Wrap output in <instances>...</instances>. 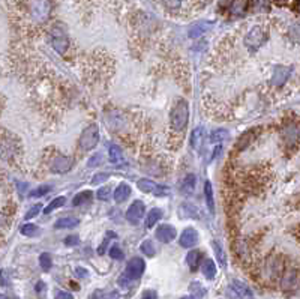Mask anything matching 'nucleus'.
Listing matches in <instances>:
<instances>
[{
    "label": "nucleus",
    "mask_w": 300,
    "mask_h": 299,
    "mask_svg": "<svg viewBox=\"0 0 300 299\" xmlns=\"http://www.w3.org/2000/svg\"><path fill=\"white\" fill-rule=\"evenodd\" d=\"M189 120V107L185 99H180L171 112V128L176 133H182Z\"/></svg>",
    "instance_id": "obj_1"
},
{
    "label": "nucleus",
    "mask_w": 300,
    "mask_h": 299,
    "mask_svg": "<svg viewBox=\"0 0 300 299\" xmlns=\"http://www.w3.org/2000/svg\"><path fill=\"white\" fill-rule=\"evenodd\" d=\"M266 41H267V32H266V29L261 27V26H255V27H252V29L246 33V36H245V46L248 47L249 50H252V51L258 50Z\"/></svg>",
    "instance_id": "obj_2"
},
{
    "label": "nucleus",
    "mask_w": 300,
    "mask_h": 299,
    "mask_svg": "<svg viewBox=\"0 0 300 299\" xmlns=\"http://www.w3.org/2000/svg\"><path fill=\"white\" fill-rule=\"evenodd\" d=\"M50 38H51V46H53V48H54L57 53L63 54V53L68 50V47H70V39H68L66 32H65L62 27L56 26V27L51 30Z\"/></svg>",
    "instance_id": "obj_3"
},
{
    "label": "nucleus",
    "mask_w": 300,
    "mask_h": 299,
    "mask_svg": "<svg viewBox=\"0 0 300 299\" xmlns=\"http://www.w3.org/2000/svg\"><path fill=\"white\" fill-rule=\"evenodd\" d=\"M98 141H99V130L96 125H90L83 131L80 137V147L81 151H92L98 144Z\"/></svg>",
    "instance_id": "obj_4"
},
{
    "label": "nucleus",
    "mask_w": 300,
    "mask_h": 299,
    "mask_svg": "<svg viewBox=\"0 0 300 299\" xmlns=\"http://www.w3.org/2000/svg\"><path fill=\"white\" fill-rule=\"evenodd\" d=\"M300 278L297 269L294 268H290V269H285L284 275L281 278V287L284 292H293L299 287Z\"/></svg>",
    "instance_id": "obj_5"
},
{
    "label": "nucleus",
    "mask_w": 300,
    "mask_h": 299,
    "mask_svg": "<svg viewBox=\"0 0 300 299\" xmlns=\"http://www.w3.org/2000/svg\"><path fill=\"white\" fill-rule=\"evenodd\" d=\"M137 186H139L140 191L143 193H147V194H153V196H167L170 193V188L167 186H162V185L155 184L153 181L150 179H140L137 182Z\"/></svg>",
    "instance_id": "obj_6"
},
{
    "label": "nucleus",
    "mask_w": 300,
    "mask_h": 299,
    "mask_svg": "<svg viewBox=\"0 0 300 299\" xmlns=\"http://www.w3.org/2000/svg\"><path fill=\"white\" fill-rule=\"evenodd\" d=\"M50 2L48 0H33L32 6H30V12H32V17L36 20V22H44L48 18L50 15Z\"/></svg>",
    "instance_id": "obj_7"
},
{
    "label": "nucleus",
    "mask_w": 300,
    "mask_h": 299,
    "mask_svg": "<svg viewBox=\"0 0 300 299\" xmlns=\"http://www.w3.org/2000/svg\"><path fill=\"white\" fill-rule=\"evenodd\" d=\"M144 269H146L144 260L140 259V257H134V259L129 260V263L126 266V272L123 276L128 278V280H139L140 276L143 275Z\"/></svg>",
    "instance_id": "obj_8"
},
{
    "label": "nucleus",
    "mask_w": 300,
    "mask_h": 299,
    "mask_svg": "<svg viewBox=\"0 0 300 299\" xmlns=\"http://www.w3.org/2000/svg\"><path fill=\"white\" fill-rule=\"evenodd\" d=\"M144 210H146L144 203H143V202H140V200H135V202L129 206V209L126 210V220H128V223H131V224H134V226H137L140 221L143 220Z\"/></svg>",
    "instance_id": "obj_9"
},
{
    "label": "nucleus",
    "mask_w": 300,
    "mask_h": 299,
    "mask_svg": "<svg viewBox=\"0 0 300 299\" xmlns=\"http://www.w3.org/2000/svg\"><path fill=\"white\" fill-rule=\"evenodd\" d=\"M179 242H180V245L183 248H191V247L197 245V242H198V231L195 230L194 227H188L180 234Z\"/></svg>",
    "instance_id": "obj_10"
},
{
    "label": "nucleus",
    "mask_w": 300,
    "mask_h": 299,
    "mask_svg": "<svg viewBox=\"0 0 300 299\" xmlns=\"http://www.w3.org/2000/svg\"><path fill=\"white\" fill-rule=\"evenodd\" d=\"M176 234H177L176 229L173 226H170V224H162V226H159L156 229V238H158V241H161L164 244L171 242L176 238Z\"/></svg>",
    "instance_id": "obj_11"
},
{
    "label": "nucleus",
    "mask_w": 300,
    "mask_h": 299,
    "mask_svg": "<svg viewBox=\"0 0 300 299\" xmlns=\"http://www.w3.org/2000/svg\"><path fill=\"white\" fill-rule=\"evenodd\" d=\"M290 72H291V68H287V67H275V71H273V78H272V83L281 88L285 84V81L288 80L290 77Z\"/></svg>",
    "instance_id": "obj_12"
},
{
    "label": "nucleus",
    "mask_w": 300,
    "mask_h": 299,
    "mask_svg": "<svg viewBox=\"0 0 300 299\" xmlns=\"http://www.w3.org/2000/svg\"><path fill=\"white\" fill-rule=\"evenodd\" d=\"M71 165H72V161H71L68 157L59 155V157L54 158V161L51 164V168L56 173H66L71 168Z\"/></svg>",
    "instance_id": "obj_13"
},
{
    "label": "nucleus",
    "mask_w": 300,
    "mask_h": 299,
    "mask_svg": "<svg viewBox=\"0 0 300 299\" xmlns=\"http://www.w3.org/2000/svg\"><path fill=\"white\" fill-rule=\"evenodd\" d=\"M131 196V186L126 184H120L114 191V200L117 203H123L129 199Z\"/></svg>",
    "instance_id": "obj_14"
},
{
    "label": "nucleus",
    "mask_w": 300,
    "mask_h": 299,
    "mask_svg": "<svg viewBox=\"0 0 300 299\" xmlns=\"http://www.w3.org/2000/svg\"><path fill=\"white\" fill-rule=\"evenodd\" d=\"M93 199V193L92 191H83V193H78L74 200H72V205L74 206H87L90 205Z\"/></svg>",
    "instance_id": "obj_15"
},
{
    "label": "nucleus",
    "mask_w": 300,
    "mask_h": 299,
    "mask_svg": "<svg viewBox=\"0 0 300 299\" xmlns=\"http://www.w3.org/2000/svg\"><path fill=\"white\" fill-rule=\"evenodd\" d=\"M249 0H233L230 5V12L234 15H243L248 11Z\"/></svg>",
    "instance_id": "obj_16"
},
{
    "label": "nucleus",
    "mask_w": 300,
    "mask_h": 299,
    "mask_svg": "<svg viewBox=\"0 0 300 299\" xmlns=\"http://www.w3.org/2000/svg\"><path fill=\"white\" fill-rule=\"evenodd\" d=\"M80 224V220L78 218H74V217H65V218H59L56 223H54V227L56 229H74Z\"/></svg>",
    "instance_id": "obj_17"
},
{
    "label": "nucleus",
    "mask_w": 300,
    "mask_h": 299,
    "mask_svg": "<svg viewBox=\"0 0 300 299\" xmlns=\"http://www.w3.org/2000/svg\"><path fill=\"white\" fill-rule=\"evenodd\" d=\"M203 137H204V130L201 126L195 128L191 134V146L194 151H198L200 146L203 144Z\"/></svg>",
    "instance_id": "obj_18"
},
{
    "label": "nucleus",
    "mask_w": 300,
    "mask_h": 299,
    "mask_svg": "<svg viewBox=\"0 0 300 299\" xmlns=\"http://www.w3.org/2000/svg\"><path fill=\"white\" fill-rule=\"evenodd\" d=\"M231 287L237 292V295H239L240 298H251V296H252L251 289H249L245 283H242V281H237V280L233 281Z\"/></svg>",
    "instance_id": "obj_19"
},
{
    "label": "nucleus",
    "mask_w": 300,
    "mask_h": 299,
    "mask_svg": "<svg viewBox=\"0 0 300 299\" xmlns=\"http://www.w3.org/2000/svg\"><path fill=\"white\" fill-rule=\"evenodd\" d=\"M186 262H188L191 271L195 272V271L198 269V266H200V262H201V253L197 251V250L191 251V253L188 254V257H186Z\"/></svg>",
    "instance_id": "obj_20"
},
{
    "label": "nucleus",
    "mask_w": 300,
    "mask_h": 299,
    "mask_svg": "<svg viewBox=\"0 0 300 299\" xmlns=\"http://www.w3.org/2000/svg\"><path fill=\"white\" fill-rule=\"evenodd\" d=\"M210 27H212V23H209V22L195 24V26H192V27H191V30H189V36H191V38H198V36H201L203 33H206Z\"/></svg>",
    "instance_id": "obj_21"
},
{
    "label": "nucleus",
    "mask_w": 300,
    "mask_h": 299,
    "mask_svg": "<svg viewBox=\"0 0 300 299\" xmlns=\"http://www.w3.org/2000/svg\"><path fill=\"white\" fill-rule=\"evenodd\" d=\"M162 218V210L158 207H153L149 213H147V218H146V226L147 227H153L159 220Z\"/></svg>",
    "instance_id": "obj_22"
},
{
    "label": "nucleus",
    "mask_w": 300,
    "mask_h": 299,
    "mask_svg": "<svg viewBox=\"0 0 300 299\" xmlns=\"http://www.w3.org/2000/svg\"><path fill=\"white\" fill-rule=\"evenodd\" d=\"M203 275L206 276L207 280H213L216 275V266H215V262L212 259L204 260L203 263Z\"/></svg>",
    "instance_id": "obj_23"
},
{
    "label": "nucleus",
    "mask_w": 300,
    "mask_h": 299,
    "mask_svg": "<svg viewBox=\"0 0 300 299\" xmlns=\"http://www.w3.org/2000/svg\"><path fill=\"white\" fill-rule=\"evenodd\" d=\"M204 194H206V203H207L209 212L215 213V199H213V189H212L210 182H206V185H204Z\"/></svg>",
    "instance_id": "obj_24"
},
{
    "label": "nucleus",
    "mask_w": 300,
    "mask_h": 299,
    "mask_svg": "<svg viewBox=\"0 0 300 299\" xmlns=\"http://www.w3.org/2000/svg\"><path fill=\"white\" fill-rule=\"evenodd\" d=\"M195 176L194 175H188L185 179H183V182H182V193L183 194H191L192 191H194V188H195Z\"/></svg>",
    "instance_id": "obj_25"
},
{
    "label": "nucleus",
    "mask_w": 300,
    "mask_h": 299,
    "mask_svg": "<svg viewBox=\"0 0 300 299\" xmlns=\"http://www.w3.org/2000/svg\"><path fill=\"white\" fill-rule=\"evenodd\" d=\"M108 157H110V161L114 162V164H117V162H122V160H123L122 149H120L119 146H116V144L110 146V149H108Z\"/></svg>",
    "instance_id": "obj_26"
},
{
    "label": "nucleus",
    "mask_w": 300,
    "mask_h": 299,
    "mask_svg": "<svg viewBox=\"0 0 300 299\" xmlns=\"http://www.w3.org/2000/svg\"><path fill=\"white\" fill-rule=\"evenodd\" d=\"M213 250H215V254H216V259H218V262L221 263V266H227V257H225V253H224V250H222V247L219 245V242L218 241H213Z\"/></svg>",
    "instance_id": "obj_27"
},
{
    "label": "nucleus",
    "mask_w": 300,
    "mask_h": 299,
    "mask_svg": "<svg viewBox=\"0 0 300 299\" xmlns=\"http://www.w3.org/2000/svg\"><path fill=\"white\" fill-rule=\"evenodd\" d=\"M252 9L254 12H269L270 0H252Z\"/></svg>",
    "instance_id": "obj_28"
},
{
    "label": "nucleus",
    "mask_w": 300,
    "mask_h": 299,
    "mask_svg": "<svg viewBox=\"0 0 300 299\" xmlns=\"http://www.w3.org/2000/svg\"><path fill=\"white\" fill-rule=\"evenodd\" d=\"M140 250H141V253L146 254L147 257H153L155 255V247H153V244H152V241H149V239H146L141 245H140Z\"/></svg>",
    "instance_id": "obj_29"
},
{
    "label": "nucleus",
    "mask_w": 300,
    "mask_h": 299,
    "mask_svg": "<svg viewBox=\"0 0 300 299\" xmlns=\"http://www.w3.org/2000/svg\"><path fill=\"white\" fill-rule=\"evenodd\" d=\"M65 202H66V199L65 197H57V199H54L48 206L44 209V213H51L53 210H56V209H59V207H62L65 205Z\"/></svg>",
    "instance_id": "obj_30"
},
{
    "label": "nucleus",
    "mask_w": 300,
    "mask_h": 299,
    "mask_svg": "<svg viewBox=\"0 0 300 299\" xmlns=\"http://www.w3.org/2000/svg\"><path fill=\"white\" fill-rule=\"evenodd\" d=\"M189 290H191V293H192L194 296H197V298H203V296H204V293H206V289H204L200 283H197V281L191 283Z\"/></svg>",
    "instance_id": "obj_31"
},
{
    "label": "nucleus",
    "mask_w": 300,
    "mask_h": 299,
    "mask_svg": "<svg viewBox=\"0 0 300 299\" xmlns=\"http://www.w3.org/2000/svg\"><path fill=\"white\" fill-rule=\"evenodd\" d=\"M39 265H41V268H42V271H50L51 269V266H53V260H51V255L47 253L41 254V257H39Z\"/></svg>",
    "instance_id": "obj_32"
},
{
    "label": "nucleus",
    "mask_w": 300,
    "mask_h": 299,
    "mask_svg": "<svg viewBox=\"0 0 300 299\" xmlns=\"http://www.w3.org/2000/svg\"><path fill=\"white\" fill-rule=\"evenodd\" d=\"M50 191H51V186H50V185H42V186L35 188V189L30 193V197H41V196H44V194L50 193Z\"/></svg>",
    "instance_id": "obj_33"
},
{
    "label": "nucleus",
    "mask_w": 300,
    "mask_h": 299,
    "mask_svg": "<svg viewBox=\"0 0 300 299\" xmlns=\"http://www.w3.org/2000/svg\"><path fill=\"white\" fill-rule=\"evenodd\" d=\"M38 230L39 229L35 224H26V226L21 227V234H24V236H33V234L38 233Z\"/></svg>",
    "instance_id": "obj_34"
},
{
    "label": "nucleus",
    "mask_w": 300,
    "mask_h": 299,
    "mask_svg": "<svg viewBox=\"0 0 300 299\" xmlns=\"http://www.w3.org/2000/svg\"><path fill=\"white\" fill-rule=\"evenodd\" d=\"M41 209H42V205L41 203H36L35 206H32L29 209V212L26 213V220H32V218H35L39 212H41Z\"/></svg>",
    "instance_id": "obj_35"
},
{
    "label": "nucleus",
    "mask_w": 300,
    "mask_h": 299,
    "mask_svg": "<svg viewBox=\"0 0 300 299\" xmlns=\"http://www.w3.org/2000/svg\"><path fill=\"white\" fill-rule=\"evenodd\" d=\"M96 197H98L99 200H102V202L108 200V197H110V188H108V186H102V188H99V189H98V193H96Z\"/></svg>",
    "instance_id": "obj_36"
},
{
    "label": "nucleus",
    "mask_w": 300,
    "mask_h": 299,
    "mask_svg": "<svg viewBox=\"0 0 300 299\" xmlns=\"http://www.w3.org/2000/svg\"><path fill=\"white\" fill-rule=\"evenodd\" d=\"M290 36L293 38V41L300 42V24H294V26L290 29Z\"/></svg>",
    "instance_id": "obj_37"
},
{
    "label": "nucleus",
    "mask_w": 300,
    "mask_h": 299,
    "mask_svg": "<svg viewBox=\"0 0 300 299\" xmlns=\"http://www.w3.org/2000/svg\"><path fill=\"white\" fill-rule=\"evenodd\" d=\"M164 5L170 9H179L180 5H182V0H162Z\"/></svg>",
    "instance_id": "obj_38"
},
{
    "label": "nucleus",
    "mask_w": 300,
    "mask_h": 299,
    "mask_svg": "<svg viewBox=\"0 0 300 299\" xmlns=\"http://www.w3.org/2000/svg\"><path fill=\"white\" fill-rule=\"evenodd\" d=\"M108 179V175H105V173H98V175H95L92 178V184H101V182H104V181H107Z\"/></svg>",
    "instance_id": "obj_39"
},
{
    "label": "nucleus",
    "mask_w": 300,
    "mask_h": 299,
    "mask_svg": "<svg viewBox=\"0 0 300 299\" xmlns=\"http://www.w3.org/2000/svg\"><path fill=\"white\" fill-rule=\"evenodd\" d=\"M110 255L116 259V260H122L123 259V253H122V250L119 248V247H113L111 250H110Z\"/></svg>",
    "instance_id": "obj_40"
},
{
    "label": "nucleus",
    "mask_w": 300,
    "mask_h": 299,
    "mask_svg": "<svg viewBox=\"0 0 300 299\" xmlns=\"http://www.w3.org/2000/svg\"><path fill=\"white\" fill-rule=\"evenodd\" d=\"M80 242V239H78V236H68L66 239H65V244L68 245V247H75L77 244Z\"/></svg>",
    "instance_id": "obj_41"
},
{
    "label": "nucleus",
    "mask_w": 300,
    "mask_h": 299,
    "mask_svg": "<svg viewBox=\"0 0 300 299\" xmlns=\"http://www.w3.org/2000/svg\"><path fill=\"white\" fill-rule=\"evenodd\" d=\"M56 299H74V296H72L71 293H68V292L60 290V292L56 293Z\"/></svg>",
    "instance_id": "obj_42"
},
{
    "label": "nucleus",
    "mask_w": 300,
    "mask_h": 299,
    "mask_svg": "<svg viewBox=\"0 0 300 299\" xmlns=\"http://www.w3.org/2000/svg\"><path fill=\"white\" fill-rule=\"evenodd\" d=\"M101 161H102V160H101V155H99V154H96L95 157H92V158H90L89 165H90V167H93V165H99V164H101Z\"/></svg>",
    "instance_id": "obj_43"
},
{
    "label": "nucleus",
    "mask_w": 300,
    "mask_h": 299,
    "mask_svg": "<svg viewBox=\"0 0 300 299\" xmlns=\"http://www.w3.org/2000/svg\"><path fill=\"white\" fill-rule=\"evenodd\" d=\"M224 137H225V136H224V131H216V133H213V136H212V141H218V140H222Z\"/></svg>",
    "instance_id": "obj_44"
},
{
    "label": "nucleus",
    "mask_w": 300,
    "mask_h": 299,
    "mask_svg": "<svg viewBox=\"0 0 300 299\" xmlns=\"http://www.w3.org/2000/svg\"><path fill=\"white\" fill-rule=\"evenodd\" d=\"M141 299H158V296H156V293H155V292L149 290V292H146V293L143 295V298Z\"/></svg>",
    "instance_id": "obj_45"
},
{
    "label": "nucleus",
    "mask_w": 300,
    "mask_h": 299,
    "mask_svg": "<svg viewBox=\"0 0 300 299\" xmlns=\"http://www.w3.org/2000/svg\"><path fill=\"white\" fill-rule=\"evenodd\" d=\"M77 274L80 276H86L87 275V271L86 269H77Z\"/></svg>",
    "instance_id": "obj_46"
},
{
    "label": "nucleus",
    "mask_w": 300,
    "mask_h": 299,
    "mask_svg": "<svg viewBox=\"0 0 300 299\" xmlns=\"http://www.w3.org/2000/svg\"><path fill=\"white\" fill-rule=\"evenodd\" d=\"M294 8H296V11L300 14V0H297V2L294 3Z\"/></svg>",
    "instance_id": "obj_47"
},
{
    "label": "nucleus",
    "mask_w": 300,
    "mask_h": 299,
    "mask_svg": "<svg viewBox=\"0 0 300 299\" xmlns=\"http://www.w3.org/2000/svg\"><path fill=\"white\" fill-rule=\"evenodd\" d=\"M275 3H276V5H285L287 0H275Z\"/></svg>",
    "instance_id": "obj_48"
},
{
    "label": "nucleus",
    "mask_w": 300,
    "mask_h": 299,
    "mask_svg": "<svg viewBox=\"0 0 300 299\" xmlns=\"http://www.w3.org/2000/svg\"><path fill=\"white\" fill-rule=\"evenodd\" d=\"M182 299H195L194 296H185V298H182Z\"/></svg>",
    "instance_id": "obj_49"
}]
</instances>
